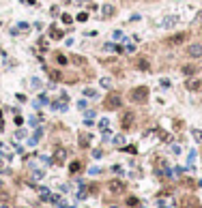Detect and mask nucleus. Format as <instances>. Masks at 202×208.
Here are the masks:
<instances>
[{"label": "nucleus", "mask_w": 202, "mask_h": 208, "mask_svg": "<svg viewBox=\"0 0 202 208\" xmlns=\"http://www.w3.org/2000/svg\"><path fill=\"white\" fill-rule=\"evenodd\" d=\"M129 99H131L133 103H144V101L149 99V88H146V86H138V88H133V90L129 92Z\"/></svg>", "instance_id": "1"}, {"label": "nucleus", "mask_w": 202, "mask_h": 208, "mask_svg": "<svg viewBox=\"0 0 202 208\" xmlns=\"http://www.w3.org/2000/svg\"><path fill=\"white\" fill-rule=\"evenodd\" d=\"M123 105V101H120V94L118 92H110L105 99H103V107L105 110H118Z\"/></svg>", "instance_id": "2"}, {"label": "nucleus", "mask_w": 202, "mask_h": 208, "mask_svg": "<svg viewBox=\"0 0 202 208\" xmlns=\"http://www.w3.org/2000/svg\"><path fill=\"white\" fill-rule=\"evenodd\" d=\"M187 37H189V32H176V35L168 37V39H166V43H168V45H181V43L187 41Z\"/></svg>", "instance_id": "3"}, {"label": "nucleus", "mask_w": 202, "mask_h": 208, "mask_svg": "<svg viewBox=\"0 0 202 208\" xmlns=\"http://www.w3.org/2000/svg\"><path fill=\"white\" fill-rule=\"evenodd\" d=\"M155 172H157L159 176H166V174H170V169H168V161H166L163 157H159V159L155 161Z\"/></svg>", "instance_id": "4"}, {"label": "nucleus", "mask_w": 202, "mask_h": 208, "mask_svg": "<svg viewBox=\"0 0 202 208\" xmlns=\"http://www.w3.org/2000/svg\"><path fill=\"white\" fill-rule=\"evenodd\" d=\"M187 56H191V58H202V43H191V45H187Z\"/></svg>", "instance_id": "5"}, {"label": "nucleus", "mask_w": 202, "mask_h": 208, "mask_svg": "<svg viewBox=\"0 0 202 208\" xmlns=\"http://www.w3.org/2000/svg\"><path fill=\"white\" fill-rule=\"evenodd\" d=\"M133 120H136V114L133 112H125L123 118H120V125H123V129H131Z\"/></svg>", "instance_id": "6"}, {"label": "nucleus", "mask_w": 202, "mask_h": 208, "mask_svg": "<svg viewBox=\"0 0 202 208\" xmlns=\"http://www.w3.org/2000/svg\"><path fill=\"white\" fill-rule=\"evenodd\" d=\"M107 189H110V193H123V191H125V182H120V180H110V182H107Z\"/></svg>", "instance_id": "7"}, {"label": "nucleus", "mask_w": 202, "mask_h": 208, "mask_svg": "<svg viewBox=\"0 0 202 208\" xmlns=\"http://www.w3.org/2000/svg\"><path fill=\"white\" fill-rule=\"evenodd\" d=\"M136 67H138L140 71H144V73H149V71H151V62H149L144 56H140V58L136 60Z\"/></svg>", "instance_id": "8"}, {"label": "nucleus", "mask_w": 202, "mask_h": 208, "mask_svg": "<svg viewBox=\"0 0 202 208\" xmlns=\"http://www.w3.org/2000/svg\"><path fill=\"white\" fill-rule=\"evenodd\" d=\"M181 71H183V75H185V77H191V75H196V73H198L200 69H198L196 64H185V67H183Z\"/></svg>", "instance_id": "9"}, {"label": "nucleus", "mask_w": 202, "mask_h": 208, "mask_svg": "<svg viewBox=\"0 0 202 208\" xmlns=\"http://www.w3.org/2000/svg\"><path fill=\"white\" fill-rule=\"evenodd\" d=\"M114 13H116L114 4H103V6H101V17H112Z\"/></svg>", "instance_id": "10"}, {"label": "nucleus", "mask_w": 202, "mask_h": 208, "mask_svg": "<svg viewBox=\"0 0 202 208\" xmlns=\"http://www.w3.org/2000/svg\"><path fill=\"white\" fill-rule=\"evenodd\" d=\"M185 86H187V90L196 92V90H200V88H202V82H200V80H187Z\"/></svg>", "instance_id": "11"}, {"label": "nucleus", "mask_w": 202, "mask_h": 208, "mask_svg": "<svg viewBox=\"0 0 202 208\" xmlns=\"http://www.w3.org/2000/svg\"><path fill=\"white\" fill-rule=\"evenodd\" d=\"M28 28H30V26H28L26 22H22V24H17V26H13V28H11V35H19V32H26Z\"/></svg>", "instance_id": "12"}, {"label": "nucleus", "mask_w": 202, "mask_h": 208, "mask_svg": "<svg viewBox=\"0 0 202 208\" xmlns=\"http://www.w3.org/2000/svg\"><path fill=\"white\" fill-rule=\"evenodd\" d=\"M65 157H67V150H65V148H56V152H54V161H56V163H62Z\"/></svg>", "instance_id": "13"}, {"label": "nucleus", "mask_w": 202, "mask_h": 208, "mask_svg": "<svg viewBox=\"0 0 202 208\" xmlns=\"http://www.w3.org/2000/svg\"><path fill=\"white\" fill-rule=\"evenodd\" d=\"M103 49H105V52H116V54H120V52H123V47H120V45H114V43H105V45H103Z\"/></svg>", "instance_id": "14"}, {"label": "nucleus", "mask_w": 202, "mask_h": 208, "mask_svg": "<svg viewBox=\"0 0 202 208\" xmlns=\"http://www.w3.org/2000/svg\"><path fill=\"white\" fill-rule=\"evenodd\" d=\"M50 35H52V39H62V30L56 28V26H50Z\"/></svg>", "instance_id": "15"}, {"label": "nucleus", "mask_w": 202, "mask_h": 208, "mask_svg": "<svg viewBox=\"0 0 202 208\" xmlns=\"http://www.w3.org/2000/svg\"><path fill=\"white\" fill-rule=\"evenodd\" d=\"M80 169H82V163H80V161H71V163H69V172H71V174H78Z\"/></svg>", "instance_id": "16"}, {"label": "nucleus", "mask_w": 202, "mask_h": 208, "mask_svg": "<svg viewBox=\"0 0 202 208\" xmlns=\"http://www.w3.org/2000/svg\"><path fill=\"white\" fill-rule=\"evenodd\" d=\"M48 73H50V77L54 80V82H60V80H62V73L56 71V69H54V71H48Z\"/></svg>", "instance_id": "17"}, {"label": "nucleus", "mask_w": 202, "mask_h": 208, "mask_svg": "<svg viewBox=\"0 0 202 208\" xmlns=\"http://www.w3.org/2000/svg\"><path fill=\"white\" fill-rule=\"evenodd\" d=\"M80 146H82V148H88V146H90V137H88V135H82V137H80Z\"/></svg>", "instance_id": "18"}, {"label": "nucleus", "mask_w": 202, "mask_h": 208, "mask_svg": "<svg viewBox=\"0 0 202 208\" xmlns=\"http://www.w3.org/2000/svg\"><path fill=\"white\" fill-rule=\"evenodd\" d=\"M39 137H41V129H37V131H35V135H32V137H30V139H28V142H30V144H32V146H35V144H37V142H39Z\"/></svg>", "instance_id": "19"}, {"label": "nucleus", "mask_w": 202, "mask_h": 208, "mask_svg": "<svg viewBox=\"0 0 202 208\" xmlns=\"http://www.w3.org/2000/svg\"><path fill=\"white\" fill-rule=\"evenodd\" d=\"M191 135H194L196 142H202V131L200 129H191Z\"/></svg>", "instance_id": "20"}, {"label": "nucleus", "mask_w": 202, "mask_h": 208, "mask_svg": "<svg viewBox=\"0 0 202 208\" xmlns=\"http://www.w3.org/2000/svg\"><path fill=\"white\" fill-rule=\"evenodd\" d=\"M75 19H78V22H82V24H84V22H86V19H88V13H86V11H82V13H80V15H78V17H75Z\"/></svg>", "instance_id": "21"}, {"label": "nucleus", "mask_w": 202, "mask_h": 208, "mask_svg": "<svg viewBox=\"0 0 202 208\" xmlns=\"http://www.w3.org/2000/svg\"><path fill=\"white\" fill-rule=\"evenodd\" d=\"M60 19H62V24H67V26H69V24H73V17H71V15H67V13H65Z\"/></svg>", "instance_id": "22"}, {"label": "nucleus", "mask_w": 202, "mask_h": 208, "mask_svg": "<svg viewBox=\"0 0 202 208\" xmlns=\"http://www.w3.org/2000/svg\"><path fill=\"white\" fill-rule=\"evenodd\" d=\"M56 62H58V64H67V56H62V54H56Z\"/></svg>", "instance_id": "23"}, {"label": "nucleus", "mask_w": 202, "mask_h": 208, "mask_svg": "<svg viewBox=\"0 0 202 208\" xmlns=\"http://www.w3.org/2000/svg\"><path fill=\"white\" fill-rule=\"evenodd\" d=\"M84 94L86 97H97V90L95 88H84Z\"/></svg>", "instance_id": "24"}, {"label": "nucleus", "mask_w": 202, "mask_h": 208, "mask_svg": "<svg viewBox=\"0 0 202 208\" xmlns=\"http://www.w3.org/2000/svg\"><path fill=\"white\" fill-rule=\"evenodd\" d=\"M101 86H103V88H110V86H112V80H110V77H101Z\"/></svg>", "instance_id": "25"}, {"label": "nucleus", "mask_w": 202, "mask_h": 208, "mask_svg": "<svg viewBox=\"0 0 202 208\" xmlns=\"http://www.w3.org/2000/svg\"><path fill=\"white\" fill-rule=\"evenodd\" d=\"M161 86H163V88H170V86H172V82H170V80H168V77H161Z\"/></svg>", "instance_id": "26"}, {"label": "nucleus", "mask_w": 202, "mask_h": 208, "mask_svg": "<svg viewBox=\"0 0 202 208\" xmlns=\"http://www.w3.org/2000/svg\"><path fill=\"white\" fill-rule=\"evenodd\" d=\"M107 125H110V120H107V118H101L99 127H101V129H103V131H105V129H107Z\"/></svg>", "instance_id": "27"}, {"label": "nucleus", "mask_w": 202, "mask_h": 208, "mask_svg": "<svg viewBox=\"0 0 202 208\" xmlns=\"http://www.w3.org/2000/svg\"><path fill=\"white\" fill-rule=\"evenodd\" d=\"M176 24V17H168V22H163V26H174Z\"/></svg>", "instance_id": "28"}, {"label": "nucleus", "mask_w": 202, "mask_h": 208, "mask_svg": "<svg viewBox=\"0 0 202 208\" xmlns=\"http://www.w3.org/2000/svg\"><path fill=\"white\" fill-rule=\"evenodd\" d=\"M112 37H114V41H120V39H123V32H120V30H114Z\"/></svg>", "instance_id": "29"}, {"label": "nucleus", "mask_w": 202, "mask_h": 208, "mask_svg": "<svg viewBox=\"0 0 202 208\" xmlns=\"http://www.w3.org/2000/svg\"><path fill=\"white\" fill-rule=\"evenodd\" d=\"M125 152H131V155H136V152H138V148H136V146H125Z\"/></svg>", "instance_id": "30"}, {"label": "nucleus", "mask_w": 202, "mask_h": 208, "mask_svg": "<svg viewBox=\"0 0 202 208\" xmlns=\"http://www.w3.org/2000/svg\"><path fill=\"white\" fill-rule=\"evenodd\" d=\"M127 204H129V206H138L140 202H138V198H129V200H127Z\"/></svg>", "instance_id": "31"}, {"label": "nucleus", "mask_w": 202, "mask_h": 208, "mask_svg": "<svg viewBox=\"0 0 202 208\" xmlns=\"http://www.w3.org/2000/svg\"><path fill=\"white\" fill-rule=\"evenodd\" d=\"M78 107H80V110H82V112H84V110H86V107H88V103H86V101H84V99H82V101H80V103H78Z\"/></svg>", "instance_id": "32"}, {"label": "nucleus", "mask_w": 202, "mask_h": 208, "mask_svg": "<svg viewBox=\"0 0 202 208\" xmlns=\"http://www.w3.org/2000/svg\"><path fill=\"white\" fill-rule=\"evenodd\" d=\"M15 125H17V127H19V125H24V118H22L19 114H15Z\"/></svg>", "instance_id": "33"}, {"label": "nucleus", "mask_w": 202, "mask_h": 208, "mask_svg": "<svg viewBox=\"0 0 202 208\" xmlns=\"http://www.w3.org/2000/svg\"><path fill=\"white\" fill-rule=\"evenodd\" d=\"M112 142H114V144H116V146H118V144H123V135H116V137H114V139H112Z\"/></svg>", "instance_id": "34"}, {"label": "nucleus", "mask_w": 202, "mask_h": 208, "mask_svg": "<svg viewBox=\"0 0 202 208\" xmlns=\"http://www.w3.org/2000/svg\"><path fill=\"white\" fill-rule=\"evenodd\" d=\"M101 155H103V152H101L99 148H97V150H93V157H95V159H101Z\"/></svg>", "instance_id": "35"}, {"label": "nucleus", "mask_w": 202, "mask_h": 208, "mask_svg": "<svg viewBox=\"0 0 202 208\" xmlns=\"http://www.w3.org/2000/svg\"><path fill=\"white\" fill-rule=\"evenodd\" d=\"M39 101H41V103H50V99H48V94H41V97H39Z\"/></svg>", "instance_id": "36"}, {"label": "nucleus", "mask_w": 202, "mask_h": 208, "mask_svg": "<svg viewBox=\"0 0 202 208\" xmlns=\"http://www.w3.org/2000/svg\"><path fill=\"white\" fill-rule=\"evenodd\" d=\"M73 62H75V64H84V60H82L80 56H75V58H73Z\"/></svg>", "instance_id": "37"}, {"label": "nucleus", "mask_w": 202, "mask_h": 208, "mask_svg": "<svg viewBox=\"0 0 202 208\" xmlns=\"http://www.w3.org/2000/svg\"><path fill=\"white\" fill-rule=\"evenodd\" d=\"M39 47H41V49H48V43H45L43 39H41V41H39Z\"/></svg>", "instance_id": "38"}, {"label": "nucleus", "mask_w": 202, "mask_h": 208, "mask_svg": "<svg viewBox=\"0 0 202 208\" xmlns=\"http://www.w3.org/2000/svg\"><path fill=\"white\" fill-rule=\"evenodd\" d=\"M112 172H116V174H120V172H123V167H120V165H114V167H112Z\"/></svg>", "instance_id": "39"}, {"label": "nucleus", "mask_w": 202, "mask_h": 208, "mask_svg": "<svg viewBox=\"0 0 202 208\" xmlns=\"http://www.w3.org/2000/svg\"><path fill=\"white\" fill-rule=\"evenodd\" d=\"M32 86H35V88H39V86H41V82H39L37 77H32Z\"/></svg>", "instance_id": "40"}, {"label": "nucleus", "mask_w": 202, "mask_h": 208, "mask_svg": "<svg viewBox=\"0 0 202 208\" xmlns=\"http://www.w3.org/2000/svg\"><path fill=\"white\" fill-rule=\"evenodd\" d=\"M22 2H24V4H37L35 0H22Z\"/></svg>", "instance_id": "41"}, {"label": "nucleus", "mask_w": 202, "mask_h": 208, "mask_svg": "<svg viewBox=\"0 0 202 208\" xmlns=\"http://www.w3.org/2000/svg\"><path fill=\"white\" fill-rule=\"evenodd\" d=\"M196 19H198V22H202V11L198 13V15H196Z\"/></svg>", "instance_id": "42"}, {"label": "nucleus", "mask_w": 202, "mask_h": 208, "mask_svg": "<svg viewBox=\"0 0 202 208\" xmlns=\"http://www.w3.org/2000/svg\"><path fill=\"white\" fill-rule=\"evenodd\" d=\"M0 208H9V206H6V204H4V206H0Z\"/></svg>", "instance_id": "43"}, {"label": "nucleus", "mask_w": 202, "mask_h": 208, "mask_svg": "<svg viewBox=\"0 0 202 208\" xmlns=\"http://www.w3.org/2000/svg\"><path fill=\"white\" fill-rule=\"evenodd\" d=\"M110 208H118V206H110Z\"/></svg>", "instance_id": "44"}, {"label": "nucleus", "mask_w": 202, "mask_h": 208, "mask_svg": "<svg viewBox=\"0 0 202 208\" xmlns=\"http://www.w3.org/2000/svg\"><path fill=\"white\" fill-rule=\"evenodd\" d=\"M0 118H2V112H0Z\"/></svg>", "instance_id": "45"}, {"label": "nucleus", "mask_w": 202, "mask_h": 208, "mask_svg": "<svg viewBox=\"0 0 202 208\" xmlns=\"http://www.w3.org/2000/svg\"><path fill=\"white\" fill-rule=\"evenodd\" d=\"M0 189H2V182H0Z\"/></svg>", "instance_id": "46"}, {"label": "nucleus", "mask_w": 202, "mask_h": 208, "mask_svg": "<svg viewBox=\"0 0 202 208\" xmlns=\"http://www.w3.org/2000/svg\"><path fill=\"white\" fill-rule=\"evenodd\" d=\"M0 26H2V22H0Z\"/></svg>", "instance_id": "47"}]
</instances>
